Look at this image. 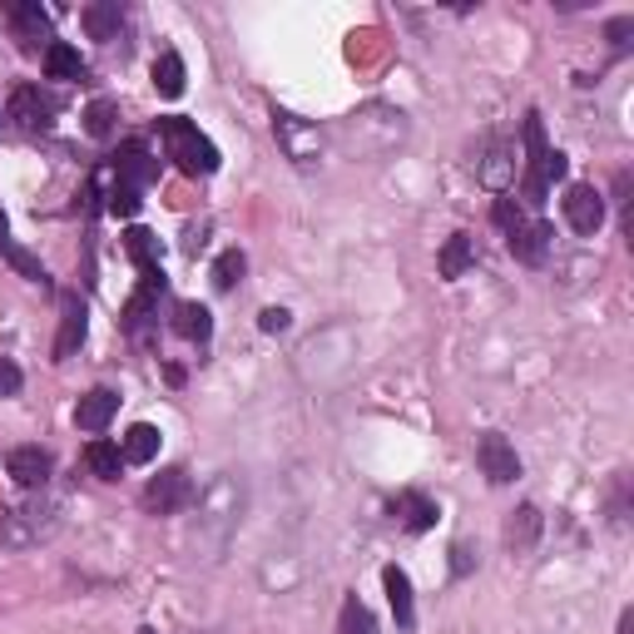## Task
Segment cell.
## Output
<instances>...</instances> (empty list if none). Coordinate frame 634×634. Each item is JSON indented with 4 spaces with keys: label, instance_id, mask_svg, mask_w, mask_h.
I'll return each instance as SVG.
<instances>
[{
    "label": "cell",
    "instance_id": "cell-7",
    "mask_svg": "<svg viewBox=\"0 0 634 634\" xmlns=\"http://www.w3.org/2000/svg\"><path fill=\"white\" fill-rule=\"evenodd\" d=\"M551 238H555V228L541 224V218H521L515 228H505V248H511V258L525 263V268H541L545 253H551Z\"/></svg>",
    "mask_w": 634,
    "mask_h": 634
},
{
    "label": "cell",
    "instance_id": "cell-2",
    "mask_svg": "<svg viewBox=\"0 0 634 634\" xmlns=\"http://www.w3.org/2000/svg\"><path fill=\"white\" fill-rule=\"evenodd\" d=\"M521 140H525V174H521V198L531 208H541L545 204V194H551V184L555 178H565V168H570V158L551 150L545 144V124H541V114H525V130H521Z\"/></svg>",
    "mask_w": 634,
    "mask_h": 634
},
{
    "label": "cell",
    "instance_id": "cell-31",
    "mask_svg": "<svg viewBox=\"0 0 634 634\" xmlns=\"http://www.w3.org/2000/svg\"><path fill=\"white\" fill-rule=\"evenodd\" d=\"M20 387H25V372H20L10 357H0V397H16Z\"/></svg>",
    "mask_w": 634,
    "mask_h": 634
},
{
    "label": "cell",
    "instance_id": "cell-35",
    "mask_svg": "<svg viewBox=\"0 0 634 634\" xmlns=\"http://www.w3.org/2000/svg\"><path fill=\"white\" fill-rule=\"evenodd\" d=\"M184 248H188V253L204 248V228H188V243H184Z\"/></svg>",
    "mask_w": 634,
    "mask_h": 634
},
{
    "label": "cell",
    "instance_id": "cell-18",
    "mask_svg": "<svg viewBox=\"0 0 634 634\" xmlns=\"http://www.w3.org/2000/svg\"><path fill=\"white\" fill-rule=\"evenodd\" d=\"M120 451H124V467H150V461L158 457V427H150V421H134V427L124 431Z\"/></svg>",
    "mask_w": 634,
    "mask_h": 634
},
{
    "label": "cell",
    "instance_id": "cell-30",
    "mask_svg": "<svg viewBox=\"0 0 634 634\" xmlns=\"http://www.w3.org/2000/svg\"><path fill=\"white\" fill-rule=\"evenodd\" d=\"M140 208H144V194H140V188H124V184L110 188V214H114V218H134Z\"/></svg>",
    "mask_w": 634,
    "mask_h": 634
},
{
    "label": "cell",
    "instance_id": "cell-19",
    "mask_svg": "<svg viewBox=\"0 0 634 634\" xmlns=\"http://www.w3.org/2000/svg\"><path fill=\"white\" fill-rule=\"evenodd\" d=\"M397 515H401V525H407L411 535H421V531H431L437 525V501H427L421 491H401L397 495Z\"/></svg>",
    "mask_w": 634,
    "mask_h": 634
},
{
    "label": "cell",
    "instance_id": "cell-17",
    "mask_svg": "<svg viewBox=\"0 0 634 634\" xmlns=\"http://www.w3.org/2000/svg\"><path fill=\"white\" fill-rule=\"evenodd\" d=\"M382 585H387V600H392L397 625L411 630V625H417V605H411V580H407V570H401V565H387V570H382Z\"/></svg>",
    "mask_w": 634,
    "mask_h": 634
},
{
    "label": "cell",
    "instance_id": "cell-27",
    "mask_svg": "<svg viewBox=\"0 0 634 634\" xmlns=\"http://www.w3.org/2000/svg\"><path fill=\"white\" fill-rule=\"evenodd\" d=\"M243 268H248V258H243L238 248H228L224 258L214 263V288H218V293H234V283L243 278Z\"/></svg>",
    "mask_w": 634,
    "mask_h": 634
},
{
    "label": "cell",
    "instance_id": "cell-23",
    "mask_svg": "<svg viewBox=\"0 0 634 634\" xmlns=\"http://www.w3.org/2000/svg\"><path fill=\"white\" fill-rule=\"evenodd\" d=\"M124 253L134 258V268L140 273L164 268V263H158V238L150 234V228H130V234H124Z\"/></svg>",
    "mask_w": 634,
    "mask_h": 634
},
{
    "label": "cell",
    "instance_id": "cell-32",
    "mask_svg": "<svg viewBox=\"0 0 634 634\" xmlns=\"http://www.w3.org/2000/svg\"><path fill=\"white\" fill-rule=\"evenodd\" d=\"M288 323H293L288 308H263V313H258V327H263V333H288Z\"/></svg>",
    "mask_w": 634,
    "mask_h": 634
},
{
    "label": "cell",
    "instance_id": "cell-29",
    "mask_svg": "<svg viewBox=\"0 0 634 634\" xmlns=\"http://www.w3.org/2000/svg\"><path fill=\"white\" fill-rule=\"evenodd\" d=\"M0 253H6V263L20 273V278H30V283H45V268H40V263L30 258V253L20 248V243H6V248H0Z\"/></svg>",
    "mask_w": 634,
    "mask_h": 634
},
{
    "label": "cell",
    "instance_id": "cell-11",
    "mask_svg": "<svg viewBox=\"0 0 634 634\" xmlns=\"http://www.w3.org/2000/svg\"><path fill=\"white\" fill-rule=\"evenodd\" d=\"M6 16H10V25H16L20 45L35 50L40 40H45V50H50V40H55V35H50V10H40L35 0H10Z\"/></svg>",
    "mask_w": 634,
    "mask_h": 634
},
{
    "label": "cell",
    "instance_id": "cell-33",
    "mask_svg": "<svg viewBox=\"0 0 634 634\" xmlns=\"http://www.w3.org/2000/svg\"><path fill=\"white\" fill-rule=\"evenodd\" d=\"M451 570L467 575V570H471V545H451Z\"/></svg>",
    "mask_w": 634,
    "mask_h": 634
},
{
    "label": "cell",
    "instance_id": "cell-28",
    "mask_svg": "<svg viewBox=\"0 0 634 634\" xmlns=\"http://www.w3.org/2000/svg\"><path fill=\"white\" fill-rule=\"evenodd\" d=\"M84 130H90L94 140H110V130H114V104H110V100H94L90 110H84Z\"/></svg>",
    "mask_w": 634,
    "mask_h": 634
},
{
    "label": "cell",
    "instance_id": "cell-15",
    "mask_svg": "<svg viewBox=\"0 0 634 634\" xmlns=\"http://www.w3.org/2000/svg\"><path fill=\"white\" fill-rule=\"evenodd\" d=\"M174 333L184 337V342L204 347L208 337H214V317H208L204 303H174Z\"/></svg>",
    "mask_w": 634,
    "mask_h": 634
},
{
    "label": "cell",
    "instance_id": "cell-25",
    "mask_svg": "<svg viewBox=\"0 0 634 634\" xmlns=\"http://www.w3.org/2000/svg\"><path fill=\"white\" fill-rule=\"evenodd\" d=\"M481 184L495 188V194H505V184H511V144H495L491 154H485L481 164Z\"/></svg>",
    "mask_w": 634,
    "mask_h": 634
},
{
    "label": "cell",
    "instance_id": "cell-37",
    "mask_svg": "<svg viewBox=\"0 0 634 634\" xmlns=\"http://www.w3.org/2000/svg\"><path fill=\"white\" fill-rule=\"evenodd\" d=\"M144 634H154V630H144Z\"/></svg>",
    "mask_w": 634,
    "mask_h": 634
},
{
    "label": "cell",
    "instance_id": "cell-22",
    "mask_svg": "<svg viewBox=\"0 0 634 634\" xmlns=\"http://www.w3.org/2000/svg\"><path fill=\"white\" fill-rule=\"evenodd\" d=\"M184 60L174 55V50H164V55L154 60V90L164 94V100H178V94H184Z\"/></svg>",
    "mask_w": 634,
    "mask_h": 634
},
{
    "label": "cell",
    "instance_id": "cell-16",
    "mask_svg": "<svg viewBox=\"0 0 634 634\" xmlns=\"http://www.w3.org/2000/svg\"><path fill=\"white\" fill-rule=\"evenodd\" d=\"M476 263V238L471 234H451L447 243H441V258H437V268H441V278L447 283H457V278H467V268Z\"/></svg>",
    "mask_w": 634,
    "mask_h": 634
},
{
    "label": "cell",
    "instance_id": "cell-26",
    "mask_svg": "<svg viewBox=\"0 0 634 634\" xmlns=\"http://www.w3.org/2000/svg\"><path fill=\"white\" fill-rule=\"evenodd\" d=\"M337 634H377L372 610H367L357 595H347V600H342V615H337Z\"/></svg>",
    "mask_w": 634,
    "mask_h": 634
},
{
    "label": "cell",
    "instance_id": "cell-36",
    "mask_svg": "<svg viewBox=\"0 0 634 634\" xmlns=\"http://www.w3.org/2000/svg\"><path fill=\"white\" fill-rule=\"evenodd\" d=\"M620 634H634V610H625V615H620Z\"/></svg>",
    "mask_w": 634,
    "mask_h": 634
},
{
    "label": "cell",
    "instance_id": "cell-9",
    "mask_svg": "<svg viewBox=\"0 0 634 634\" xmlns=\"http://www.w3.org/2000/svg\"><path fill=\"white\" fill-rule=\"evenodd\" d=\"M565 224L575 234H595L605 224V194L595 184H570L565 188Z\"/></svg>",
    "mask_w": 634,
    "mask_h": 634
},
{
    "label": "cell",
    "instance_id": "cell-13",
    "mask_svg": "<svg viewBox=\"0 0 634 634\" xmlns=\"http://www.w3.org/2000/svg\"><path fill=\"white\" fill-rule=\"evenodd\" d=\"M114 411H120V392H110V387H94V392H84V397H80V407H75V427H80V431H90V437H100V431L114 421Z\"/></svg>",
    "mask_w": 634,
    "mask_h": 634
},
{
    "label": "cell",
    "instance_id": "cell-1",
    "mask_svg": "<svg viewBox=\"0 0 634 634\" xmlns=\"http://www.w3.org/2000/svg\"><path fill=\"white\" fill-rule=\"evenodd\" d=\"M158 144H164V158H174V168L188 178H208L224 164L218 144L208 140L194 120H184V114H164V120H158Z\"/></svg>",
    "mask_w": 634,
    "mask_h": 634
},
{
    "label": "cell",
    "instance_id": "cell-6",
    "mask_svg": "<svg viewBox=\"0 0 634 634\" xmlns=\"http://www.w3.org/2000/svg\"><path fill=\"white\" fill-rule=\"evenodd\" d=\"M164 288H168L164 268L140 273V293H134V298L124 303V313H120V323H124V333H130V337H140L144 327H150L154 317H158V298H164Z\"/></svg>",
    "mask_w": 634,
    "mask_h": 634
},
{
    "label": "cell",
    "instance_id": "cell-24",
    "mask_svg": "<svg viewBox=\"0 0 634 634\" xmlns=\"http://www.w3.org/2000/svg\"><path fill=\"white\" fill-rule=\"evenodd\" d=\"M535 535H541V511L521 505V511L511 515V525H505V541H511V551H531Z\"/></svg>",
    "mask_w": 634,
    "mask_h": 634
},
{
    "label": "cell",
    "instance_id": "cell-14",
    "mask_svg": "<svg viewBox=\"0 0 634 634\" xmlns=\"http://www.w3.org/2000/svg\"><path fill=\"white\" fill-rule=\"evenodd\" d=\"M80 25L90 40H120V25H124L120 0H90V6L80 10Z\"/></svg>",
    "mask_w": 634,
    "mask_h": 634
},
{
    "label": "cell",
    "instance_id": "cell-20",
    "mask_svg": "<svg viewBox=\"0 0 634 634\" xmlns=\"http://www.w3.org/2000/svg\"><path fill=\"white\" fill-rule=\"evenodd\" d=\"M84 467H90V476H100V481H120V471H124V451L114 447V441L94 437L90 447H84Z\"/></svg>",
    "mask_w": 634,
    "mask_h": 634
},
{
    "label": "cell",
    "instance_id": "cell-12",
    "mask_svg": "<svg viewBox=\"0 0 634 634\" xmlns=\"http://www.w3.org/2000/svg\"><path fill=\"white\" fill-rule=\"evenodd\" d=\"M84 303H80V293H65L60 298V337H55V362H70V357L80 352V342H84Z\"/></svg>",
    "mask_w": 634,
    "mask_h": 634
},
{
    "label": "cell",
    "instance_id": "cell-34",
    "mask_svg": "<svg viewBox=\"0 0 634 634\" xmlns=\"http://www.w3.org/2000/svg\"><path fill=\"white\" fill-rule=\"evenodd\" d=\"M634 30V20L625 16V20H615V25H610V40H615V45H625V35Z\"/></svg>",
    "mask_w": 634,
    "mask_h": 634
},
{
    "label": "cell",
    "instance_id": "cell-3",
    "mask_svg": "<svg viewBox=\"0 0 634 634\" xmlns=\"http://www.w3.org/2000/svg\"><path fill=\"white\" fill-rule=\"evenodd\" d=\"M476 467H481V476L491 485H511L521 476V457H515V447L501 431H481L476 437Z\"/></svg>",
    "mask_w": 634,
    "mask_h": 634
},
{
    "label": "cell",
    "instance_id": "cell-21",
    "mask_svg": "<svg viewBox=\"0 0 634 634\" xmlns=\"http://www.w3.org/2000/svg\"><path fill=\"white\" fill-rule=\"evenodd\" d=\"M45 75H50V80H84L80 50L65 45V40H50V50H45Z\"/></svg>",
    "mask_w": 634,
    "mask_h": 634
},
{
    "label": "cell",
    "instance_id": "cell-8",
    "mask_svg": "<svg viewBox=\"0 0 634 634\" xmlns=\"http://www.w3.org/2000/svg\"><path fill=\"white\" fill-rule=\"evenodd\" d=\"M158 178V158L150 154V144L144 140H130V144H120V154H114V184H124V188H150Z\"/></svg>",
    "mask_w": 634,
    "mask_h": 634
},
{
    "label": "cell",
    "instance_id": "cell-5",
    "mask_svg": "<svg viewBox=\"0 0 634 634\" xmlns=\"http://www.w3.org/2000/svg\"><path fill=\"white\" fill-rule=\"evenodd\" d=\"M188 501H194V481H188L184 467L158 471L154 481L144 485V511H154V515H174V511H184Z\"/></svg>",
    "mask_w": 634,
    "mask_h": 634
},
{
    "label": "cell",
    "instance_id": "cell-4",
    "mask_svg": "<svg viewBox=\"0 0 634 634\" xmlns=\"http://www.w3.org/2000/svg\"><path fill=\"white\" fill-rule=\"evenodd\" d=\"M6 114L16 120V130L40 134V130H50V120H55V100H50L40 84H16V90H10Z\"/></svg>",
    "mask_w": 634,
    "mask_h": 634
},
{
    "label": "cell",
    "instance_id": "cell-10",
    "mask_svg": "<svg viewBox=\"0 0 634 634\" xmlns=\"http://www.w3.org/2000/svg\"><path fill=\"white\" fill-rule=\"evenodd\" d=\"M6 471L16 485H25V491H35V485H45L50 476H55V457H50L45 447H16L6 457Z\"/></svg>",
    "mask_w": 634,
    "mask_h": 634
}]
</instances>
